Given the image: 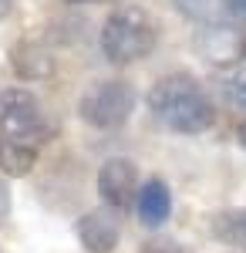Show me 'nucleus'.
Wrapping results in <instances>:
<instances>
[{
	"instance_id": "1",
	"label": "nucleus",
	"mask_w": 246,
	"mask_h": 253,
	"mask_svg": "<svg viewBox=\"0 0 246 253\" xmlns=\"http://www.w3.org/2000/svg\"><path fill=\"white\" fill-rule=\"evenodd\" d=\"M145 101H149L152 118L179 135H199L212 128V122H216V108L209 95L186 71H172L165 78H159L149 88Z\"/></svg>"
},
{
	"instance_id": "2",
	"label": "nucleus",
	"mask_w": 246,
	"mask_h": 253,
	"mask_svg": "<svg viewBox=\"0 0 246 253\" xmlns=\"http://www.w3.org/2000/svg\"><path fill=\"white\" fill-rule=\"evenodd\" d=\"M155 44H159V24L149 17V10H142L135 3L112 10L101 27V51L118 68L149 58Z\"/></svg>"
},
{
	"instance_id": "3",
	"label": "nucleus",
	"mask_w": 246,
	"mask_h": 253,
	"mask_svg": "<svg viewBox=\"0 0 246 253\" xmlns=\"http://www.w3.org/2000/svg\"><path fill=\"white\" fill-rule=\"evenodd\" d=\"M135 112V88L125 78H105L88 84V91L78 101V115L98 132L122 128Z\"/></svg>"
},
{
	"instance_id": "4",
	"label": "nucleus",
	"mask_w": 246,
	"mask_h": 253,
	"mask_svg": "<svg viewBox=\"0 0 246 253\" xmlns=\"http://www.w3.org/2000/svg\"><path fill=\"white\" fill-rule=\"evenodd\" d=\"M0 135L14 138L20 145H31V149H41L47 142L51 125H47L44 105L38 101L34 91H27V88H7L0 95Z\"/></svg>"
},
{
	"instance_id": "5",
	"label": "nucleus",
	"mask_w": 246,
	"mask_h": 253,
	"mask_svg": "<svg viewBox=\"0 0 246 253\" xmlns=\"http://www.w3.org/2000/svg\"><path fill=\"white\" fill-rule=\"evenodd\" d=\"M135 182H138V169L132 159L112 156L98 166V196L105 206L112 210H125L135 196Z\"/></svg>"
},
{
	"instance_id": "6",
	"label": "nucleus",
	"mask_w": 246,
	"mask_h": 253,
	"mask_svg": "<svg viewBox=\"0 0 246 253\" xmlns=\"http://www.w3.org/2000/svg\"><path fill=\"white\" fill-rule=\"evenodd\" d=\"M196 54L206 58L209 64H236L246 58L243 47V27H233V24H206L199 34H196Z\"/></svg>"
},
{
	"instance_id": "7",
	"label": "nucleus",
	"mask_w": 246,
	"mask_h": 253,
	"mask_svg": "<svg viewBox=\"0 0 246 253\" xmlns=\"http://www.w3.org/2000/svg\"><path fill=\"white\" fill-rule=\"evenodd\" d=\"M75 233L88 253H112L122 240V226L108 210H91V213H84L78 219Z\"/></svg>"
},
{
	"instance_id": "8",
	"label": "nucleus",
	"mask_w": 246,
	"mask_h": 253,
	"mask_svg": "<svg viewBox=\"0 0 246 253\" xmlns=\"http://www.w3.org/2000/svg\"><path fill=\"white\" fill-rule=\"evenodd\" d=\"M135 213L142 219V226L159 230L172 216V193L165 186V179H149L138 193H135Z\"/></svg>"
},
{
	"instance_id": "9",
	"label": "nucleus",
	"mask_w": 246,
	"mask_h": 253,
	"mask_svg": "<svg viewBox=\"0 0 246 253\" xmlns=\"http://www.w3.org/2000/svg\"><path fill=\"white\" fill-rule=\"evenodd\" d=\"M209 230L216 240H223L226 247L246 250V206H233V210H219L209 216Z\"/></svg>"
},
{
	"instance_id": "10",
	"label": "nucleus",
	"mask_w": 246,
	"mask_h": 253,
	"mask_svg": "<svg viewBox=\"0 0 246 253\" xmlns=\"http://www.w3.org/2000/svg\"><path fill=\"white\" fill-rule=\"evenodd\" d=\"M41 149H31V145H20L14 138H3L0 135V172L3 175H31L34 166H38Z\"/></svg>"
},
{
	"instance_id": "11",
	"label": "nucleus",
	"mask_w": 246,
	"mask_h": 253,
	"mask_svg": "<svg viewBox=\"0 0 246 253\" xmlns=\"http://www.w3.org/2000/svg\"><path fill=\"white\" fill-rule=\"evenodd\" d=\"M172 3H175L179 14L199 20L203 27H206V24H226V20L233 17L229 0H172Z\"/></svg>"
},
{
	"instance_id": "12",
	"label": "nucleus",
	"mask_w": 246,
	"mask_h": 253,
	"mask_svg": "<svg viewBox=\"0 0 246 253\" xmlns=\"http://www.w3.org/2000/svg\"><path fill=\"white\" fill-rule=\"evenodd\" d=\"M223 91H226V98L233 101V105L246 108V71H236V75H229V78L223 81Z\"/></svg>"
},
{
	"instance_id": "13",
	"label": "nucleus",
	"mask_w": 246,
	"mask_h": 253,
	"mask_svg": "<svg viewBox=\"0 0 246 253\" xmlns=\"http://www.w3.org/2000/svg\"><path fill=\"white\" fill-rule=\"evenodd\" d=\"M142 253H192V250H186L182 243H175L169 236H155V240H149V243L142 247Z\"/></svg>"
},
{
	"instance_id": "14",
	"label": "nucleus",
	"mask_w": 246,
	"mask_h": 253,
	"mask_svg": "<svg viewBox=\"0 0 246 253\" xmlns=\"http://www.w3.org/2000/svg\"><path fill=\"white\" fill-rule=\"evenodd\" d=\"M10 210H14V199H10V186H7V179L0 175V226L10 219Z\"/></svg>"
},
{
	"instance_id": "15",
	"label": "nucleus",
	"mask_w": 246,
	"mask_h": 253,
	"mask_svg": "<svg viewBox=\"0 0 246 253\" xmlns=\"http://www.w3.org/2000/svg\"><path fill=\"white\" fill-rule=\"evenodd\" d=\"M229 10H233V17H236V14L246 17V0H229Z\"/></svg>"
},
{
	"instance_id": "16",
	"label": "nucleus",
	"mask_w": 246,
	"mask_h": 253,
	"mask_svg": "<svg viewBox=\"0 0 246 253\" xmlns=\"http://www.w3.org/2000/svg\"><path fill=\"white\" fill-rule=\"evenodd\" d=\"M10 3H14V0H0V20L10 14Z\"/></svg>"
},
{
	"instance_id": "17",
	"label": "nucleus",
	"mask_w": 246,
	"mask_h": 253,
	"mask_svg": "<svg viewBox=\"0 0 246 253\" xmlns=\"http://www.w3.org/2000/svg\"><path fill=\"white\" fill-rule=\"evenodd\" d=\"M236 138H240V145H243V149H246V122H243V125H240V128H236Z\"/></svg>"
},
{
	"instance_id": "18",
	"label": "nucleus",
	"mask_w": 246,
	"mask_h": 253,
	"mask_svg": "<svg viewBox=\"0 0 246 253\" xmlns=\"http://www.w3.org/2000/svg\"><path fill=\"white\" fill-rule=\"evenodd\" d=\"M243 47H246V27H243Z\"/></svg>"
},
{
	"instance_id": "19",
	"label": "nucleus",
	"mask_w": 246,
	"mask_h": 253,
	"mask_svg": "<svg viewBox=\"0 0 246 253\" xmlns=\"http://www.w3.org/2000/svg\"><path fill=\"white\" fill-rule=\"evenodd\" d=\"M75 3H81V0H75Z\"/></svg>"
}]
</instances>
